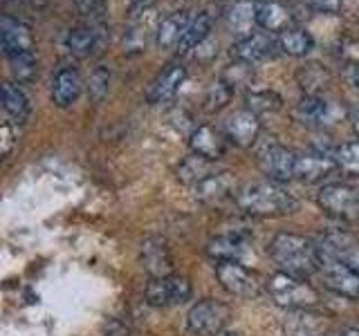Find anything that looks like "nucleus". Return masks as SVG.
<instances>
[{
    "mask_svg": "<svg viewBox=\"0 0 359 336\" xmlns=\"http://www.w3.org/2000/svg\"><path fill=\"white\" fill-rule=\"evenodd\" d=\"M297 117L306 126H325V123L334 121L337 110L330 101H325L323 97H310L306 94L297 106Z\"/></svg>",
    "mask_w": 359,
    "mask_h": 336,
    "instance_id": "obj_20",
    "label": "nucleus"
},
{
    "mask_svg": "<svg viewBox=\"0 0 359 336\" xmlns=\"http://www.w3.org/2000/svg\"><path fill=\"white\" fill-rule=\"evenodd\" d=\"M250 3H267V0H250Z\"/></svg>",
    "mask_w": 359,
    "mask_h": 336,
    "instance_id": "obj_45",
    "label": "nucleus"
},
{
    "mask_svg": "<svg viewBox=\"0 0 359 336\" xmlns=\"http://www.w3.org/2000/svg\"><path fill=\"white\" fill-rule=\"evenodd\" d=\"M194 296V287H191L187 276H164V278H151L144 287V298L153 307H173L184 305Z\"/></svg>",
    "mask_w": 359,
    "mask_h": 336,
    "instance_id": "obj_6",
    "label": "nucleus"
},
{
    "mask_svg": "<svg viewBox=\"0 0 359 336\" xmlns=\"http://www.w3.org/2000/svg\"><path fill=\"white\" fill-rule=\"evenodd\" d=\"M280 97L276 92H269V90H261V92H252L247 94V108H250L252 112H274L280 108Z\"/></svg>",
    "mask_w": 359,
    "mask_h": 336,
    "instance_id": "obj_32",
    "label": "nucleus"
},
{
    "mask_svg": "<svg viewBox=\"0 0 359 336\" xmlns=\"http://www.w3.org/2000/svg\"><path fill=\"white\" fill-rule=\"evenodd\" d=\"M332 160L337 162L344 175L359 177V141H346L341 146H337Z\"/></svg>",
    "mask_w": 359,
    "mask_h": 336,
    "instance_id": "obj_30",
    "label": "nucleus"
},
{
    "mask_svg": "<svg viewBox=\"0 0 359 336\" xmlns=\"http://www.w3.org/2000/svg\"><path fill=\"white\" fill-rule=\"evenodd\" d=\"M16 144V134H14V128H11V123L5 121L3 128H0V150H3V157H7L11 153Z\"/></svg>",
    "mask_w": 359,
    "mask_h": 336,
    "instance_id": "obj_37",
    "label": "nucleus"
},
{
    "mask_svg": "<svg viewBox=\"0 0 359 336\" xmlns=\"http://www.w3.org/2000/svg\"><path fill=\"white\" fill-rule=\"evenodd\" d=\"M222 81L231 85L236 90V85H243V83H250L252 81V65L245 63V61H238L236 65H229L227 70L222 74Z\"/></svg>",
    "mask_w": 359,
    "mask_h": 336,
    "instance_id": "obj_36",
    "label": "nucleus"
},
{
    "mask_svg": "<svg viewBox=\"0 0 359 336\" xmlns=\"http://www.w3.org/2000/svg\"><path fill=\"white\" fill-rule=\"evenodd\" d=\"M256 11L258 5L250 3V0H238L229 11H227V25L236 34H241V38L250 36L252 25H256Z\"/></svg>",
    "mask_w": 359,
    "mask_h": 336,
    "instance_id": "obj_26",
    "label": "nucleus"
},
{
    "mask_svg": "<svg viewBox=\"0 0 359 336\" xmlns=\"http://www.w3.org/2000/svg\"><path fill=\"white\" fill-rule=\"evenodd\" d=\"M9 63H11V72H14V76L18 78V81H32L39 72V63H36L34 52L22 54V56H18V59H11Z\"/></svg>",
    "mask_w": 359,
    "mask_h": 336,
    "instance_id": "obj_35",
    "label": "nucleus"
},
{
    "mask_svg": "<svg viewBox=\"0 0 359 336\" xmlns=\"http://www.w3.org/2000/svg\"><path fill=\"white\" fill-rule=\"evenodd\" d=\"M337 171H339V166L332 160V155H299L294 179L314 184V182H323L325 177L334 175Z\"/></svg>",
    "mask_w": 359,
    "mask_h": 336,
    "instance_id": "obj_18",
    "label": "nucleus"
},
{
    "mask_svg": "<svg viewBox=\"0 0 359 336\" xmlns=\"http://www.w3.org/2000/svg\"><path fill=\"white\" fill-rule=\"evenodd\" d=\"M278 48L283 54L301 59V56H308L314 50V38L306 29H285L278 38Z\"/></svg>",
    "mask_w": 359,
    "mask_h": 336,
    "instance_id": "obj_27",
    "label": "nucleus"
},
{
    "mask_svg": "<svg viewBox=\"0 0 359 336\" xmlns=\"http://www.w3.org/2000/svg\"><path fill=\"white\" fill-rule=\"evenodd\" d=\"M236 204L252 218H283L299 209V200L278 182H254L247 184L236 195Z\"/></svg>",
    "mask_w": 359,
    "mask_h": 336,
    "instance_id": "obj_2",
    "label": "nucleus"
},
{
    "mask_svg": "<svg viewBox=\"0 0 359 336\" xmlns=\"http://www.w3.org/2000/svg\"><path fill=\"white\" fill-rule=\"evenodd\" d=\"M348 121H351L353 130L359 134V106H355V108L351 110V115H348Z\"/></svg>",
    "mask_w": 359,
    "mask_h": 336,
    "instance_id": "obj_42",
    "label": "nucleus"
},
{
    "mask_svg": "<svg viewBox=\"0 0 359 336\" xmlns=\"http://www.w3.org/2000/svg\"><path fill=\"white\" fill-rule=\"evenodd\" d=\"M231 318V309L227 302L205 298L196 302L187 314V325L196 336H216L220 334Z\"/></svg>",
    "mask_w": 359,
    "mask_h": 336,
    "instance_id": "obj_4",
    "label": "nucleus"
},
{
    "mask_svg": "<svg viewBox=\"0 0 359 336\" xmlns=\"http://www.w3.org/2000/svg\"><path fill=\"white\" fill-rule=\"evenodd\" d=\"M310 5L323 14H337L341 9V0H310Z\"/></svg>",
    "mask_w": 359,
    "mask_h": 336,
    "instance_id": "obj_39",
    "label": "nucleus"
},
{
    "mask_svg": "<svg viewBox=\"0 0 359 336\" xmlns=\"http://www.w3.org/2000/svg\"><path fill=\"white\" fill-rule=\"evenodd\" d=\"M0 45H3V54L7 59H18L22 54L34 52V41H32V29L27 22L18 18L5 16L0 22Z\"/></svg>",
    "mask_w": 359,
    "mask_h": 336,
    "instance_id": "obj_13",
    "label": "nucleus"
},
{
    "mask_svg": "<svg viewBox=\"0 0 359 336\" xmlns=\"http://www.w3.org/2000/svg\"><path fill=\"white\" fill-rule=\"evenodd\" d=\"M175 173H177V179L182 184L196 186L205 177H209L213 171H211V162L209 160H205V157H200V155H191V157H187L184 162H180Z\"/></svg>",
    "mask_w": 359,
    "mask_h": 336,
    "instance_id": "obj_29",
    "label": "nucleus"
},
{
    "mask_svg": "<svg viewBox=\"0 0 359 336\" xmlns=\"http://www.w3.org/2000/svg\"><path fill=\"white\" fill-rule=\"evenodd\" d=\"M108 88H110V70L104 65H99L93 72V76H90V85H88L90 99H93L95 104H101L108 94Z\"/></svg>",
    "mask_w": 359,
    "mask_h": 336,
    "instance_id": "obj_34",
    "label": "nucleus"
},
{
    "mask_svg": "<svg viewBox=\"0 0 359 336\" xmlns=\"http://www.w3.org/2000/svg\"><path fill=\"white\" fill-rule=\"evenodd\" d=\"M3 108L16 123H25L32 112L27 94L22 92V88H18L16 83L3 85Z\"/></svg>",
    "mask_w": 359,
    "mask_h": 336,
    "instance_id": "obj_25",
    "label": "nucleus"
},
{
    "mask_svg": "<svg viewBox=\"0 0 359 336\" xmlns=\"http://www.w3.org/2000/svg\"><path fill=\"white\" fill-rule=\"evenodd\" d=\"M231 94H233V88L227 85V83H224L222 78H220V81H216V83H213V85L207 90L205 108H207L209 112H216V110H220V108H224V106L229 104Z\"/></svg>",
    "mask_w": 359,
    "mask_h": 336,
    "instance_id": "obj_33",
    "label": "nucleus"
},
{
    "mask_svg": "<svg viewBox=\"0 0 359 336\" xmlns=\"http://www.w3.org/2000/svg\"><path fill=\"white\" fill-rule=\"evenodd\" d=\"M189 148L194 155L205 157L209 162H216L227 150V137H224V132L211 126H198L189 134Z\"/></svg>",
    "mask_w": 359,
    "mask_h": 336,
    "instance_id": "obj_17",
    "label": "nucleus"
},
{
    "mask_svg": "<svg viewBox=\"0 0 359 336\" xmlns=\"http://www.w3.org/2000/svg\"><path fill=\"white\" fill-rule=\"evenodd\" d=\"M319 206L337 220L355 222L359 220V188L351 184H325L317 193Z\"/></svg>",
    "mask_w": 359,
    "mask_h": 336,
    "instance_id": "obj_5",
    "label": "nucleus"
},
{
    "mask_svg": "<svg viewBox=\"0 0 359 336\" xmlns=\"http://www.w3.org/2000/svg\"><path fill=\"white\" fill-rule=\"evenodd\" d=\"M292 22V14L285 5L276 3V0H267V3L258 5L256 11V25L265 31H280L283 34Z\"/></svg>",
    "mask_w": 359,
    "mask_h": 336,
    "instance_id": "obj_22",
    "label": "nucleus"
},
{
    "mask_svg": "<svg viewBox=\"0 0 359 336\" xmlns=\"http://www.w3.org/2000/svg\"><path fill=\"white\" fill-rule=\"evenodd\" d=\"M236 61H245V63H258V61H265L269 56L274 54V43L269 41L263 34H250V36L238 38L233 43L231 48Z\"/></svg>",
    "mask_w": 359,
    "mask_h": 336,
    "instance_id": "obj_21",
    "label": "nucleus"
},
{
    "mask_svg": "<svg viewBox=\"0 0 359 336\" xmlns=\"http://www.w3.org/2000/svg\"><path fill=\"white\" fill-rule=\"evenodd\" d=\"M247 246H250V233L236 229L213 235L205 251L213 262H241L247 253Z\"/></svg>",
    "mask_w": 359,
    "mask_h": 336,
    "instance_id": "obj_10",
    "label": "nucleus"
},
{
    "mask_svg": "<svg viewBox=\"0 0 359 336\" xmlns=\"http://www.w3.org/2000/svg\"><path fill=\"white\" fill-rule=\"evenodd\" d=\"M209 31H211V18H209V14H205V11H200L198 16H194L189 20L182 38H180V43H177V50L182 54L198 50L200 45L209 38Z\"/></svg>",
    "mask_w": 359,
    "mask_h": 336,
    "instance_id": "obj_24",
    "label": "nucleus"
},
{
    "mask_svg": "<svg viewBox=\"0 0 359 336\" xmlns=\"http://www.w3.org/2000/svg\"><path fill=\"white\" fill-rule=\"evenodd\" d=\"M184 78H187V67L182 63L166 65L164 70L153 78V83L149 85L146 101H149L151 106L168 104V101L177 94V90L184 83Z\"/></svg>",
    "mask_w": 359,
    "mask_h": 336,
    "instance_id": "obj_14",
    "label": "nucleus"
},
{
    "mask_svg": "<svg viewBox=\"0 0 359 336\" xmlns=\"http://www.w3.org/2000/svg\"><path fill=\"white\" fill-rule=\"evenodd\" d=\"M140 260L144 272L151 278H164L173 274V258H171V249L164 238L160 235H149L142 242V253Z\"/></svg>",
    "mask_w": 359,
    "mask_h": 336,
    "instance_id": "obj_12",
    "label": "nucleus"
},
{
    "mask_svg": "<svg viewBox=\"0 0 359 336\" xmlns=\"http://www.w3.org/2000/svg\"><path fill=\"white\" fill-rule=\"evenodd\" d=\"M341 336H359V325H353V328H346L341 332Z\"/></svg>",
    "mask_w": 359,
    "mask_h": 336,
    "instance_id": "obj_43",
    "label": "nucleus"
},
{
    "mask_svg": "<svg viewBox=\"0 0 359 336\" xmlns=\"http://www.w3.org/2000/svg\"><path fill=\"white\" fill-rule=\"evenodd\" d=\"M224 137L231 141L233 146H241V148H250L252 144H256L258 134H261V121L258 115L252 112L250 108L245 110H236L224 121Z\"/></svg>",
    "mask_w": 359,
    "mask_h": 336,
    "instance_id": "obj_11",
    "label": "nucleus"
},
{
    "mask_svg": "<svg viewBox=\"0 0 359 336\" xmlns=\"http://www.w3.org/2000/svg\"><path fill=\"white\" fill-rule=\"evenodd\" d=\"M128 334H130L128 328L121 321H117V318H110L104 325V332H101V336H128Z\"/></svg>",
    "mask_w": 359,
    "mask_h": 336,
    "instance_id": "obj_38",
    "label": "nucleus"
},
{
    "mask_svg": "<svg viewBox=\"0 0 359 336\" xmlns=\"http://www.w3.org/2000/svg\"><path fill=\"white\" fill-rule=\"evenodd\" d=\"M189 16L184 14V11H175V14H168L166 18L160 20V25H157V31H155V43L157 48H173V45L180 43V38H182V34L189 25Z\"/></svg>",
    "mask_w": 359,
    "mask_h": 336,
    "instance_id": "obj_23",
    "label": "nucleus"
},
{
    "mask_svg": "<svg viewBox=\"0 0 359 336\" xmlns=\"http://www.w3.org/2000/svg\"><path fill=\"white\" fill-rule=\"evenodd\" d=\"M97 45V36L95 31L86 27V25H79V27H72L70 31L65 34V50L70 52L76 59H86V56L93 54Z\"/></svg>",
    "mask_w": 359,
    "mask_h": 336,
    "instance_id": "obj_28",
    "label": "nucleus"
},
{
    "mask_svg": "<svg viewBox=\"0 0 359 336\" xmlns=\"http://www.w3.org/2000/svg\"><path fill=\"white\" fill-rule=\"evenodd\" d=\"M297 78H299V85L306 90L310 97H321L319 92L325 88V83H328V72H325L323 67H319L317 63H312V65L301 67Z\"/></svg>",
    "mask_w": 359,
    "mask_h": 336,
    "instance_id": "obj_31",
    "label": "nucleus"
},
{
    "mask_svg": "<svg viewBox=\"0 0 359 336\" xmlns=\"http://www.w3.org/2000/svg\"><path fill=\"white\" fill-rule=\"evenodd\" d=\"M341 260L351 265V267L355 269V272L359 274V242H355V244L351 246V249H348V251L344 253Z\"/></svg>",
    "mask_w": 359,
    "mask_h": 336,
    "instance_id": "obj_40",
    "label": "nucleus"
},
{
    "mask_svg": "<svg viewBox=\"0 0 359 336\" xmlns=\"http://www.w3.org/2000/svg\"><path fill=\"white\" fill-rule=\"evenodd\" d=\"M328 325V316L314 309H290L283 321V332L285 336H323Z\"/></svg>",
    "mask_w": 359,
    "mask_h": 336,
    "instance_id": "obj_15",
    "label": "nucleus"
},
{
    "mask_svg": "<svg viewBox=\"0 0 359 336\" xmlns=\"http://www.w3.org/2000/svg\"><path fill=\"white\" fill-rule=\"evenodd\" d=\"M269 258L278 267V272L310 278L319 272V249L312 240L299 233H276L267 246Z\"/></svg>",
    "mask_w": 359,
    "mask_h": 336,
    "instance_id": "obj_1",
    "label": "nucleus"
},
{
    "mask_svg": "<svg viewBox=\"0 0 359 336\" xmlns=\"http://www.w3.org/2000/svg\"><path fill=\"white\" fill-rule=\"evenodd\" d=\"M81 90H83V81L79 72L72 70V67H63V70L56 72L52 81V104L56 108H70L81 97Z\"/></svg>",
    "mask_w": 359,
    "mask_h": 336,
    "instance_id": "obj_19",
    "label": "nucleus"
},
{
    "mask_svg": "<svg viewBox=\"0 0 359 336\" xmlns=\"http://www.w3.org/2000/svg\"><path fill=\"white\" fill-rule=\"evenodd\" d=\"M216 336H238L236 332H231V330H222L220 334H216Z\"/></svg>",
    "mask_w": 359,
    "mask_h": 336,
    "instance_id": "obj_44",
    "label": "nucleus"
},
{
    "mask_svg": "<svg viewBox=\"0 0 359 336\" xmlns=\"http://www.w3.org/2000/svg\"><path fill=\"white\" fill-rule=\"evenodd\" d=\"M346 81L351 88L359 90V63H346Z\"/></svg>",
    "mask_w": 359,
    "mask_h": 336,
    "instance_id": "obj_41",
    "label": "nucleus"
},
{
    "mask_svg": "<svg viewBox=\"0 0 359 336\" xmlns=\"http://www.w3.org/2000/svg\"><path fill=\"white\" fill-rule=\"evenodd\" d=\"M194 195L198 202H202V204L207 206H216L220 204V202L229 200L231 195H238L236 193V182L231 173H216L213 171L209 177L202 179L200 184L194 186Z\"/></svg>",
    "mask_w": 359,
    "mask_h": 336,
    "instance_id": "obj_16",
    "label": "nucleus"
},
{
    "mask_svg": "<svg viewBox=\"0 0 359 336\" xmlns=\"http://www.w3.org/2000/svg\"><path fill=\"white\" fill-rule=\"evenodd\" d=\"M265 289L269 298L274 300V305L283 309H312L319 305V291L312 285H308L303 278L290 276L283 272H276L267 278Z\"/></svg>",
    "mask_w": 359,
    "mask_h": 336,
    "instance_id": "obj_3",
    "label": "nucleus"
},
{
    "mask_svg": "<svg viewBox=\"0 0 359 336\" xmlns=\"http://www.w3.org/2000/svg\"><path fill=\"white\" fill-rule=\"evenodd\" d=\"M319 272L323 276V285L330 291L344 298L359 300V274L341 258L319 253Z\"/></svg>",
    "mask_w": 359,
    "mask_h": 336,
    "instance_id": "obj_8",
    "label": "nucleus"
},
{
    "mask_svg": "<svg viewBox=\"0 0 359 336\" xmlns=\"http://www.w3.org/2000/svg\"><path fill=\"white\" fill-rule=\"evenodd\" d=\"M216 278L222 289L236 298H256L263 291L256 274H252L243 262H216Z\"/></svg>",
    "mask_w": 359,
    "mask_h": 336,
    "instance_id": "obj_9",
    "label": "nucleus"
},
{
    "mask_svg": "<svg viewBox=\"0 0 359 336\" xmlns=\"http://www.w3.org/2000/svg\"><path fill=\"white\" fill-rule=\"evenodd\" d=\"M297 160H299V153L290 150L276 141L263 144L256 153V164L263 171V175H267V179H272V182H278V184L294 179Z\"/></svg>",
    "mask_w": 359,
    "mask_h": 336,
    "instance_id": "obj_7",
    "label": "nucleus"
}]
</instances>
